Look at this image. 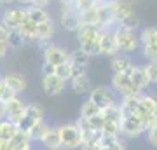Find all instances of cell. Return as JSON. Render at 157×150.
<instances>
[{
  "label": "cell",
  "instance_id": "21",
  "mask_svg": "<svg viewBox=\"0 0 157 150\" xmlns=\"http://www.w3.org/2000/svg\"><path fill=\"white\" fill-rule=\"evenodd\" d=\"M17 32L21 33V37L25 39L26 44H37L39 42V25L33 23L32 19H28L26 23H23L17 28Z\"/></svg>",
  "mask_w": 157,
  "mask_h": 150
},
{
  "label": "cell",
  "instance_id": "24",
  "mask_svg": "<svg viewBox=\"0 0 157 150\" xmlns=\"http://www.w3.org/2000/svg\"><path fill=\"white\" fill-rule=\"evenodd\" d=\"M28 17L37 25H42V23L52 19L45 7H39V6H28Z\"/></svg>",
  "mask_w": 157,
  "mask_h": 150
},
{
  "label": "cell",
  "instance_id": "15",
  "mask_svg": "<svg viewBox=\"0 0 157 150\" xmlns=\"http://www.w3.org/2000/svg\"><path fill=\"white\" fill-rule=\"evenodd\" d=\"M136 115L140 117L141 121L145 122L147 117L152 113H157V96L150 94V93H141L140 96V106L135 112Z\"/></svg>",
  "mask_w": 157,
  "mask_h": 150
},
{
  "label": "cell",
  "instance_id": "40",
  "mask_svg": "<svg viewBox=\"0 0 157 150\" xmlns=\"http://www.w3.org/2000/svg\"><path fill=\"white\" fill-rule=\"evenodd\" d=\"M11 28H7L4 23L0 21V40H4V42H7L9 40V35H11Z\"/></svg>",
  "mask_w": 157,
  "mask_h": 150
},
{
  "label": "cell",
  "instance_id": "14",
  "mask_svg": "<svg viewBox=\"0 0 157 150\" xmlns=\"http://www.w3.org/2000/svg\"><path fill=\"white\" fill-rule=\"evenodd\" d=\"M121 54L119 52V45L117 40H115V33L112 32H101L100 37V56H105V58H110L112 60L113 56Z\"/></svg>",
  "mask_w": 157,
  "mask_h": 150
},
{
  "label": "cell",
  "instance_id": "23",
  "mask_svg": "<svg viewBox=\"0 0 157 150\" xmlns=\"http://www.w3.org/2000/svg\"><path fill=\"white\" fill-rule=\"evenodd\" d=\"M11 141H12V145H14V148H16V150H33L32 145L35 143L33 140H32V136H30L28 131H23V129L17 131L16 136H14Z\"/></svg>",
  "mask_w": 157,
  "mask_h": 150
},
{
  "label": "cell",
  "instance_id": "4",
  "mask_svg": "<svg viewBox=\"0 0 157 150\" xmlns=\"http://www.w3.org/2000/svg\"><path fill=\"white\" fill-rule=\"evenodd\" d=\"M28 17V7L26 6H19V4H14V6H7L4 7V11L0 12V21L4 23L7 28L11 30H17L23 23H26Z\"/></svg>",
  "mask_w": 157,
  "mask_h": 150
},
{
  "label": "cell",
  "instance_id": "7",
  "mask_svg": "<svg viewBox=\"0 0 157 150\" xmlns=\"http://www.w3.org/2000/svg\"><path fill=\"white\" fill-rule=\"evenodd\" d=\"M110 86L115 91V94L121 98H128V96H135V94H141L140 91L135 87V84L131 80L129 75H124V73H113L112 80H110Z\"/></svg>",
  "mask_w": 157,
  "mask_h": 150
},
{
  "label": "cell",
  "instance_id": "27",
  "mask_svg": "<svg viewBox=\"0 0 157 150\" xmlns=\"http://www.w3.org/2000/svg\"><path fill=\"white\" fill-rule=\"evenodd\" d=\"M98 113H101V108L89 98L82 101V105L78 108V117H84V119H91V117L98 115Z\"/></svg>",
  "mask_w": 157,
  "mask_h": 150
},
{
  "label": "cell",
  "instance_id": "42",
  "mask_svg": "<svg viewBox=\"0 0 157 150\" xmlns=\"http://www.w3.org/2000/svg\"><path fill=\"white\" fill-rule=\"evenodd\" d=\"M0 150H14L11 140H0Z\"/></svg>",
  "mask_w": 157,
  "mask_h": 150
},
{
  "label": "cell",
  "instance_id": "32",
  "mask_svg": "<svg viewBox=\"0 0 157 150\" xmlns=\"http://www.w3.org/2000/svg\"><path fill=\"white\" fill-rule=\"evenodd\" d=\"M70 54H72V60H70V61H72L73 65H84V67H87V61H89L91 56L87 54V52H86L84 49L77 47V49L72 51Z\"/></svg>",
  "mask_w": 157,
  "mask_h": 150
},
{
  "label": "cell",
  "instance_id": "47",
  "mask_svg": "<svg viewBox=\"0 0 157 150\" xmlns=\"http://www.w3.org/2000/svg\"><path fill=\"white\" fill-rule=\"evenodd\" d=\"M2 4H4V6H14V4H16V0H2Z\"/></svg>",
  "mask_w": 157,
  "mask_h": 150
},
{
  "label": "cell",
  "instance_id": "35",
  "mask_svg": "<svg viewBox=\"0 0 157 150\" xmlns=\"http://www.w3.org/2000/svg\"><path fill=\"white\" fill-rule=\"evenodd\" d=\"M140 25H141L140 17H138V14L135 12V14H131V16L126 17L119 26H124V28H128V30H135V32H138V30H140Z\"/></svg>",
  "mask_w": 157,
  "mask_h": 150
},
{
  "label": "cell",
  "instance_id": "3",
  "mask_svg": "<svg viewBox=\"0 0 157 150\" xmlns=\"http://www.w3.org/2000/svg\"><path fill=\"white\" fill-rule=\"evenodd\" d=\"M58 131H59V138H61V148L65 150H80L84 145L82 141V133L78 126L73 122H61L58 124Z\"/></svg>",
  "mask_w": 157,
  "mask_h": 150
},
{
  "label": "cell",
  "instance_id": "34",
  "mask_svg": "<svg viewBox=\"0 0 157 150\" xmlns=\"http://www.w3.org/2000/svg\"><path fill=\"white\" fill-rule=\"evenodd\" d=\"M7 44H9V47H11V49H21L23 45L26 44V42H25V39L21 37V33H19L17 30H12L11 35H9Z\"/></svg>",
  "mask_w": 157,
  "mask_h": 150
},
{
  "label": "cell",
  "instance_id": "22",
  "mask_svg": "<svg viewBox=\"0 0 157 150\" xmlns=\"http://www.w3.org/2000/svg\"><path fill=\"white\" fill-rule=\"evenodd\" d=\"M70 86H72V91L75 94H80V96H89L91 93V80L87 75H80V77H75L70 80Z\"/></svg>",
  "mask_w": 157,
  "mask_h": 150
},
{
  "label": "cell",
  "instance_id": "44",
  "mask_svg": "<svg viewBox=\"0 0 157 150\" xmlns=\"http://www.w3.org/2000/svg\"><path fill=\"white\" fill-rule=\"evenodd\" d=\"M16 4H19V6H32V0H16Z\"/></svg>",
  "mask_w": 157,
  "mask_h": 150
},
{
  "label": "cell",
  "instance_id": "43",
  "mask_svg": "<svg viewBox=\"0 0 157 150\" xmlns=\"http://www.w3.org/2000/svg\"><path fill=\"white\" fill-rule=\"evenodd\" d=\"M51 2L52 0H32V6H39V7H45L47 9V6H51Z\"/></svg>",
  "mask_w": 157,
  "mask_h": 150
},
{
  "label": "cell",
  "instance_id": "26",
  "mask_svg": "<svg viewBox=\"0 0 157 150\" xmlns=\"http://www.w3.org/2000/svg\"><path fill=\"white\" fill-rule=\"evenodd\" d=\"M140 96L141 94H135V96H128V98H121L119 100V105L122 108L124 115H129V113H135L140 106Z\"/></svg>",
  "mask_w": 157,
  "mask_h": 150
},
{
  "label": "cell",
  "instance_id": "1",
  "mask_svg": "<svg viewBox=\"0 0 157 150\" xmlns=\"http://www.w3.org/2000/svg\"><path fill=\"white\" fill-rule=\"evenodd\" d=\"M100 37L101 30L91 25H82L80 30L75 33L78 47L84 49L89 56H100Z\"/></svg>",
  "mask_w": 157,
  "mask_h": 150
},
{
  "label": "cell",
  "instance_id": "37",
  "mask_svg": "<svg viewBox=\"0 0 157 150\" xmlns=\"http://www.w3.org/2000/svg\"><path fill=\"white\" fill-rule=\"evenodd\" d=\"M145 138H147V141H148V145H150L152 148L157 150V126H154V128H150V129H147Z\"/></svg>",
  "mask_w": 157,
  "mask_h": 150
},
{
  "label": "cell",
  "instance_id": "49",
  "mask_svg": "<svg viewBox=\"0 0 157 150\" xmlns=\"http://www.w3.org/2000/svg\"><path fill=\"white\" fill-rule=\"evenodd\" d=\"M56 150H65V148H61V147H59V148H56Z\"/></svg>",
  "mask_w": 157,
  "mask_h": 150
},
{
  "label": "cell",
  "instance_id": "30",
  "mask_svg": "<svg viewBox=\"0 0 157 150\" xmlns=\"http://www.w3.org/2000/svg\"><path fill=\"white\" fill-rule=\"evenodd\" d=\"M141 44H157V26H145L140 32Z\"/></svg>",
  "mask_w": 157,
  "mask_h": 150
},
{
  "label": "cell",
  "instance_id": "16",
  "mask_svg": "<svg viewBox=\"0 0 157 150\" xmlns=\"http://www.w3.org/2000/svg\"><path fill=\"white\" fill-rule=\"evenodd\" d=\"M110 68H112L113 73H124V75H129L135 68V63L131 60V56L128 54H117L110 60Z\"/></svg>",
  "mask_w": 157,
  "mask_h": 150
},
{
  "label": "cell",
  "instance_id": "19",
  "mask_svg": "<svg viewBox=\"0 0 157 150\" xmlns=\"http://www.w3.org/2000/svg\"><path fill=\"white\" fill-rule=\"evenodd\" d=\"M2 77H4V84L11 89L12 93H16V94H21L23 91L26 89V79H25L23 73L9 72V73H6V75H2Z\"/></svg>",
  "mask_w": 157,
  "mask_h": 150
},
{
  "label": "cell",
  "instance_id": "29",
  "mask_svg": "<svg viewBox=\"0 0 157 150\" xmlns=\"http://www.w3.org/2000/svg\"><path fill=\"white\" fill-rule=\"evenodd\" d=\"M101 150H126V145L121 138H113V136H105L101 134Z\"/></svg>",
  "mask_w": 157,
  "mask_h": 150
},
{
  "label": "cell",
  "instance_id": "41",
  "mask_svg": "<svg viewBox=\"0 0 157 150\" xmlns=\"http://www.w3.org/2000/svg\"><path fill=\"white\" fill-rule=\"evenodd\" d=\"M9 51H11L9 44H7V42H4V40H0V60H4V58L9 54Z\"/></svg>",
  "mask_w": 157,
  "mask_h": 150
},
{
  "label": "cell",
  "instance_id": "39",
  "mask_svg": "<svg viewBox=\"0 0 157 150\" xmlns=\"http://www.w3.org/2000/svg\"><path fill=\"white\" fill-rule=\"evenodd\" d=\"M40 72H42V75H54V73H56V67L51 65V63H47V61H44L42 67H40Z\"/></svg>",
  "mask_w": 157,
  "mask_h": 150
},
{
  "label": "cell",
  "instance_id": "13",
  "mask_svg": "<svg viewBox=\"0 0 157 150\" xmlns=\"http://www.w3.org/2000/svg\"><path fill=\"white\" fill-rule=\"evenodd\" d=\"M108 9H110L112 17L115 19V23H117V26L128 16H131V14H135V12H136L135 7H133V4H131V2H128V0H110Z\"/></svg>",
  "mask_w": 157,
  "mask_h": 150
},
{
  "label": "cell",
  "instance_id": "51",
  "mask_svg": "<svg viewBox=\"0 0 157 150\" xmlns=\"http://www.w3.org/2000/svg\"><path fill=\"white\" fill-rule=\"evenodd\" d=\"M14 150H16V148H14Z\"/></svg>",
  "mask_w": 157,
  "mask_h": 150
},
{
  "label": "cell",
  "instance_id": "45",
  "mask_svg": "<svg viewBox=\"0 0 157 150\" xmlns=\"http://www.w3.org/2000/svg\"><path fill=\"white\" fill-rule=\"evenodd\" d=\"M58 2H59L61 7H63V6H73V2H75V0H58Z\"/></svg>",
  "mask_w": 157,
  "mask_h": 150
},
{
  "label": "cell",
  "instance_id": "25",
  "mask_svg": "<svg viewBox=\"0 0 157 150\" xmlns=\"http://www.w3.org/2000/svg\"><path fill=\"white\" fill-rule=\"evenodd\" d=\"M19 131L16 122H12L9 119H0V140H12Z\"/></svg>",
  "mask_w": 157,
  "mask_h": 150
},
{
  "label": "cell",
  "instance_id": "48",
  "mask_svg": "<svg viewBox=\"0 0 157 150\" xmlns=\"http://www.w3.org/2000/svg\"><path fill=\"white\" fill-rule=\"evenodd\" d=\"M4 7H6V6H4V4H2V0H0V12L4 11Z\"/></svg>",
  "mask_w": 157,
  "mask_h": 150
},
{
  "label": "cell",
  "instance_id": "28",
  "mask_svg": "<svg viewBox=\"0 0 157 150\" xmlns=\"http://www.w3.org/2000/svg\"><path fill=\"white\" fill-rule=\"evenodd\" d=\"M49 128H51V124L47 122V121H40V122H37L33 128L30 129L28 133H30V136H32V140H33L35 143H40V140L44 138V134L47 133Z\"/></svg>",
  "mask_w": 157,
  "mask_h": 150
},
{
  "label": "cell",
  "instance_id": "10",
  "mask_svg": "<svg viewBox=\"0 0 157 150\" xmlns=\"http://www.w3.org/2000/svg\"><path fill=\"white\" fill-rule=\"evenodd\" d=\"M59 25H61L65 32L77 33L80 26H82V17L73 9V6H63L61 12H59Z\"/></svg>",
  "mask_w": 157,
  "mask_h": 150
},
{
  "label": "cell",
  "instance_id": "8",
  "mask_svg": "<svg viewBox=\"0 0 157 150\" xmlns=\"http://www.w3.org/2000/svg\"><path fill=\"white\" fill-rule=\"evenodd\" d=\"M26 108H28V103L21 98V94L12 96L11 100L4 101V110H6V119L12 121V122L19 124L21 119L26 113Z\"/></svg>",
  "mask_w": 157,
  "mask_h": 150
},
{
  "label": "cell",
  "instance_id": "50",
  "mask_svg": "<svg viewBox=\"0 0 157 150\" xmlns=\"http://www.w3.org/2000/svg\"><path fill=\"white\" fill-rule=\"evenodd\" d=\"M33 150H42V148H33Z\"/></svg>",
  "mask_w": 157,
  "mask_h": 150
},
{
  "label": "cell",
  "instance_id": "17",
  "mask_svg": "<svg viewBox=\"0 0 157 150\" xmlns=\"http://www.w3.org/2000/svg\"><path fill=\"white\" fill-rule=\"evenodd\" d=\"M129 77H131L135 87L138 89L140 93H145L147 89H148V86H152L150 79H148V73H147V70H145V65H135L133 72L129 73Z\"/></svg>",
  "mask_w": 157,
  "mask_h": 150
},
{
  "label": "cell",
  "instance_id": "36",
  "mask_svg": "<svg viewBox=\"0 0 157 150\" xmlns=\"http://www.w3.org/2000/svg\"><path fill=\"white\" fill-rule=\"evenodd\" d=\"M145 70H147V73H148L150 84L157 86V61H154V63H145Z\"/></svg>",
  "mask_w": 157,
  "mask_h": 150
},
{
  "label": "cell",
  "instance_id": "38",
  "mask_svg": "<svg viewBox=\"0 0 157 150\" xmlns=\"http://www.w3.org/2000/svg\"><path fill=\"white\" fill-rule=\"evenodd\" d=\"M103 145H101V140H93V141H87L80 147V150H101Z\"/></svg>",
  "mask_w": 157,
  "mask_h": 150
},
{
  "label": "cell",
  "instance_id": "2",
  "mask_svg": "<svg viewBox=\"0 0 157 150\" xmlns=\"http://www.w3.org/2000/svg\"><path fill=\"white\" fill-rule=\"evenodd\" d=\"M113 33H115V40H117L119 52L121 54L133 56L141 51V39H140L138 32L128 30V28H124V26H117L113 30Z\"/></svg>",
  "mask_w": 157,
  "mask_h": 150
},
{
  "label": "cell",
  "instance_id": "18",
  "mask_svg": "<svg viewBox=\"0 0 157 150\" xmlns=\"http://www.w3.org/2000/svg\"><path fill=\"white\" fill-rule=\"evenodd\" d=\"M54 33H56V23H54V19H49V21L39 25V42H37V45L40 49H45V45L52 42Z\"/></svg>",
  "mask_w": 157,
  "mask_h": 150
},
{
  "label": "cell",
  "instance_id": "11",
  "mask_svg": "<svg viewBox=\"0 0 157 150\" xmlns=\"http://www.w3.org/2000/svg\"><path fill=\"white\" fill-rule=\"evenodd\" d=\"M40 121H45V112L44 108L37 103H28V108H26V113L21 119V122L17 124V128L23 129V131H30L37 122Z\"/></svg>",
  "mask_w": 157,
  "mask_h": 150
},
{
  "label": "cell",
  "instance_id": "20",
  "mask_svg": "<svg viewBox=\"0 0 157 150\" xmlns=\"http://www.w3.org/2000/svg\"><path fill=\"white\" fill-rule=\"evenodd\" d=\"M40 145L44 147V150H56L61 147V138H59L58 124H51V128L47 129L44 138L40 140Z\"/></svg>",
  "mask_w": 157,
  "mask_h": 150
},
{
  "label": "cell",
  "instance_id": "33",
  "mask_svg": "<svg viewBox=\"0 0 157 150\" xmlns=\"http://www.w3.org/2000/svg\"><path fill=\"white\" fill-rule=\"evenodd\" d=\"M56 75H58V77H61L63 80L70 82V80L73 79V65H72V61H68V63H65V65L56 67Z\"/></svg>",
  "mask_w": 157,
  "mask_h": 150
},
{
  "label": "cell",
  "instance_id": "31",
  "mask_svg": "<svg viewBox=\"0 0 157 150\" xmlns=\"http://www.w3.org/2000/svg\"><path fill=\"white\" fill-rule=\"evenodd\" d=\"M141 56L147 63L157 61V44H141Z\"/></svg>",
  "mask_w": 157,
  "mask_h": 150
},
{
  "label": "cell",
  "instance_id": "5",
  "mask_svg": "<svg viewBox=\"0 0 157 150\" xmlns=\"http://www.w3.org/2000/svg\"><path fill=\"white\" fill-rule=\"evenodd\" d=\"M121 129H122V136L128 140L140 138L141 134L147 133V126L136 113H129L124 115L122 122H121Z\"/></svg>",
  "mask_w": 157,
  "mask_h": 150
},
{
  "label": "cell",
  "instance_id": "6",
  "mask_svg": "<svg viewBox=\"0 0 157 150\" xmlns=\"http://www.w3.org/2000/svg\"><path fill=\"white\" fill-rule=\"evenodd\" d=\"M87 98L94 101L101 110L107 108V106H112L115 103H119V96L115 94V91L112 89V86H96V87L91 89V93Z\"/></svg>",
  "mask_w": 157,
  "mask_h": 150
},
{
  "label": "cell",
  "instance_id": "46",
  "mask_svg": "<svg viewBox=\"0 0 157 150\" xmlns=\"http://www.w3.org/2000/svg\"><path fill=\"white\" fill-rule=\"evenodd\" d=\"M0 119H6V110H4V101H0Z\"/></svg>",
  "mask_w": 157,
  "mask_h": 150
},
{
  "label": "cell",
  "instance_id": "9",
  "mask_svg": "<svg viewBox=\"0 0 157 150\" xmlns=\"http://www.w3.org/2000/svg\"><path fill=\"white\" fill-rule=\"evenodd\" d=\"M42 54H44V61L51 63V65H54V67L65 65V63H68L72 60V54H70L63 45L54 44V42H51V44L45 45V49H42Z\"/></svg>",
  "mask_w": 157,
  "mask_h": 150
},
{
  "label": "cell",
  "instance_id": "12",
  "mask_svg": "<svg viewBox=\"0 0 157 150\" xmlns=\"http://www.w3.org/2000/svg\"><path fill=\"white\" fill-rule=\"evenodd\" d=\"M67 80H63L61 77H58L56 73L54 75H42V89H44V93L51 98H54V96H59L63 94L68 87Z\"/></svg>",
  "mask_w": 157,
  "mask_h": 150
}]
</instances>
